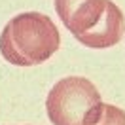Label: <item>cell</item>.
<instances>
[{
    "mask_svg": "<svg viewBox=\"0 0 125 125\" xmlns=\"http://www.w3.org/2000/svg\"><path fill=\"white\" fill-rule=\"evenodd\" d=\"M55 11L80 44L106 49L121 42L123 11L112 0H55Z\"/></svg>",
    "mask_w": 125,
    "mask_h": 125,
    "instance_id": "6da1fadb",
    "label": "cell"
},
{
    "mask_svg": "<svg viewBox=\"0 0 125 125\" xmlns=\"http://www.w3.org/2000/svg\"><path fill=\"white\" fill-rule=\"evenodd\" d=\"M61 47L57 25L40 11H25L11 17L0 34V53L15 66L46 62Z\"/></svg>",
    "mask_w": 125,
    "mask_h": 125,
    "instance_id": "7a4b0ae2",
    "label": "cell"
},
{
    "mask_svg": "<svg viewBox=\"0 0 125 125\" xmlns=\"http://www.w3.org/2000/svg\"><path fill=\"white\" fill-rule=\"evenodd\" d=\"M99 102L101 93L93 82L83 76H66L51 87L46 112L51 125H82L85 114Z\"/></svg>",
    "mask_w": 125,
    "mask_h": 125,
    "instance_id": "3957f363",
    "label": "cell"
},
{
    "mask_svg": "<svg viewBox=\"0 0 125 125\" xmlns=\"http://www.w3.org/2000/svg\"><path fill=\"white\" fill-rule=\"evenodd\" d=\"M82 125H125V110L101 101L85 114Z\"/></svg>",
    "mask_w": 125,
    "mask_h": 125,
    "instance_id": "277c9868",
    "label": "cell"
}]
</instances>
